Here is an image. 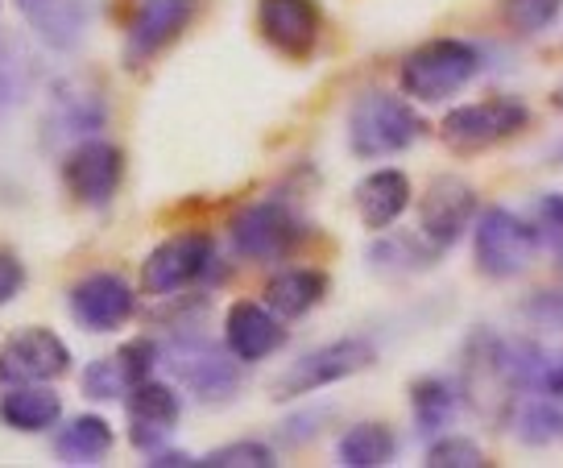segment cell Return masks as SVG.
Listing matches in <instances>:
<instances>
[{
  "label": "cell",
  "instance_id": "cell-31",
  "mask_svg": "<svg viewBox=\"0 0 563 468\" xmlns=\"http://www.w3.org/2000/svg\"><path fill=\"white\" fill-rule=\"evenodd\" d=\"M527 382L534 385V390H543L547 399L563 402V352H543L539 345L530 348Z\"/></svg>",
  "mask_w": 563,
  "mask_h": 468
},
{
  "label": "cell",
  "instance_id": "cell-24",
  "mask_svg": "<svg viewBox=\"0 0 563 468\" xmlns=\"http://www.w3.org/2000/svg\"><path fill=\"white\" fill-rule=\"evenodd\" d=\"M456 390L443 378H419L410 385V415H415V427L422 435H440L452 418H456Z\"/></svg>",
  "mask_w": 563,
  "mask_h": 468
},
{
  "label": "cell",
  "instance_id": "cell-2",
  "mask_svg": "<svg viewBox=\"0 0 563 468\" xmlns=\"http://www.w3.org/2000/svg\"><path fill=\"white\" fill-rule=\"evenodd\" d=\"M481 75V51L473 42H460V37H440V42H427L415 54L402 58V91L415 96L422 105H440L452 100L456 91L473 84Z\"/></svg>",
  "mask_w": 563,
  "mask_h": 468
},
{
  "label": "cell",
  "instance_id": "cell-3",
  "mask_svg": "<svg viewBox=\"0 0 563 468\" xmlns=\"http://www.w3.org/2000/svg\"><path fill=\"white\" fill-rule=\"evenodd\" d=\"M162 364L203 402H229L241 390V361H232V348L211 345L199 331L175 336L162 348Z\"/></svg>",
  "mask_w": 563,
  "mask_h": 468
},
{
  "label": "cell",
  "instance_id": "cell-4",
  "mask_svg": "<svg viewBox=\"0 0 563 468\" xmlns=\"http://www.w3.org/2000/svg\"><path fill=\"white\" fill-rule=\"evenodd\" d=\"M534 244L539 232L510 208H489L481 211L473 232V258L476 270L493 282H510V277L527 274L534 261Z\"/></svg>",
  "mask_w": 563,
  "mask_h": 468
},
{
  "label": "cell",
  "instance_id": "cell-5",
  "mask_svg": "<svg viewBox=\"0 0 563 468\" xmlns=\"http://www.w3.org/2000/svg\"><path fill=\"white\" fill-rule=\"evenodd\" d=\"M530 124V108L514 96H489V100H476V105L452 108L440 124V138L448 150L456 154H476V150H489L497 141L522 133Z\"/></svg>",
  "mask_w": 563,
  "mask_h": 468
},
{
  "label": "cell",
  "instance_id": "cell-13",
  "mask_svg": "<svg viewBox=\"0 0 563 468\" xmlns=\"http://www.w3.org/2000/svg\"><path fill=\"white\" fill-rule=\"evenodd\" d=\"M137 312V295L121 274H88L70 286V315L84 331H117Z\"/></svg>",
  "mask_w": 563,
  "mask_h": 468
},
{
  "label": "cell",
  "instance_id": "cell-33",
  "mask_svg": "<svg viewBox=\"0 0 563 468\" xmlns=\"http://www.w3.org/2000/svg\"><path fill=\"white\" fill-rule=\"evenodd\" d=\"M25 286V265L9 249H0V307H9Z\"/></svg>",
  "mask_w": 563,
  "mask_h": 468
},
{
  "label": "cell",
  "instance_id": "cell-30",
  "mask_svg": "<svg viewBox=\"0 0 563 468\" xmlns=\"http://www.w3.org/2000/svg\"><path fill=\"white\" fill-rule=\"evenodd\" d=\"M427 465L431 468H481L485 465V451L481 444L464 439V435H443L427 448Z\"/></svg>",
  "mask_w": 563,
  "mask_h": 468
},
{
  "label": "cell",
  "instance_id": "cell-11",
  "mask_svg": "<svg viewBox=\"0 0 563 468\" xmlns=\"http://www.w3.org/2000/svg\"><path fill=\"white\" fill-rule=\"evenodd\" d=\"M195 0H141L129 34H124V63L129 67H145L150 58H158L178 34L191 25Z\"/></svg>",
  "mask_w": 563,
  "mask_h": 468
},
{
  "label": "cell",
  "instance_id": "cell-23",
  "mask_svg": "<svg viewBox=\"0 0 563 468\" xmlns=\"http://www.w3.org/2000/svg\"><path fill=\"white\" fill-rule=\"evenodd\" d=\"M394 451H398V435L386 423H356L335 444V456L344 468H382L394 460Z\"/></svg>",
  "mask_w": 563,
  "mask_h": 468
},
{
  "label": "cell",
  "instance_id": "cell-12",
  "mask_svg": "<svg viewBox=\"0 0 563 468\" xmlns=\"http://www.w3.org/2000/svg\"><path fill=\"white\" fill-rule=\"evenodd\" d=\"M257 30L286 58H307L323 37L316 0H257Z\"/></svg>",
  "mask_w": 563,
  "mask_h": 468
},
{
  "label": "cell",
  "instance_id": "cell-20",
  "mask_svg": "<svg viewBox=\"0 0 563 468\" xmlns=\"http://www.w3.org/2000/svg\"><path fill=\"white\" fill-rule=\"evenodd\" d=\"M265 307L282 319H302L307 312H316L323 295H328V274L295 265V270H278V274L265 282Z\"/></svg>",
  "mask_w": 563,
  "mask_h": 468
},
{
  "label": "cell",
  "instance_id": "cell-32",
  "mask_svg": "<svg viewBox=\"0 0 563 468\" xmlns=\"http://www.w3.org/2000/svg\"><path fill=\"white\" fill-rule=\"evenodd\" d=\"M117 357H121L124 373L133 378V385H137L154 373V364H162V348L154 345V340H133V345H124Z\"/></svg>",
  "mask_w": 563,
  "mask_h": 468
},
{
  "label": "cell",
  "instance_id": "cell-16",
  "mask_svg": "<svg viewBox=\"0 0 563 468\" xmlns=\"http://www.w3.org/2000/svg\"><path fill=\"white\" fill-rule=\"evenodd\" d=\"M224 345L241 364H257L274 357L286 345V328L282 315H274L262 303H232L229 319H224Z\"/></svg>",
  "mask_w": 563,
  "mask_h": 468
},
{
  "label": "cell",
  "instance_id": "cell-26",
  "mask_svg": "<svg viewBox=\"0 0 563 468\" xmlns=\"http://www.w3.org/2000/svg\"><path fill=\"white\" fill-rule=\"evenodd\" d=\"M514 427H518L522 444H555V439H563V411L555 406V399L522 402L514 415Z\"/></svg>",
  "mask_w": 563,
  "mask_h": 468
},
{
  "label": "cell",
  "instance_id": "cell-19",
  "mask_svg": "<svg viewBox=\"0 0 563 468\" xmlns=\"http://www.w3.org/2000/svg\"><path fill=\"white\" fill-rule=\"evenodd\" d=\"M410 178L402 171H373L361 187H356V216L361 225L382 232L389 228L406 208H410Z\"/></svg>",
  "mask_w": 563,
  "mask_h": 468
},
{
  "label": "cell",
  "instance_id": "cell-28",
  "mask_svg": "<svg viewBox=\"0 0 563 468\" xmlns=\"http://www.w3.org/2000/svg\"><path fill=\"white\" fill-rule=\"evenodd\" d=\"M133 390V378L124 373L121 357L112 352V357H100V361H91L88 369H84V394L96 402H112L121 399V394H129Z\"/></svg>",
  "mask_w": 563,
  "mask_h": 468
},
{
  "label": "cell",
  "instance_id": "cell-7",
  "mask_svg": "<svg viewBox=\"0 0 563 468\" xmlns=\"http://www.w3.org/2000/svg\"><path fill=\"white\" fill-rule=\"evenodd\" d=\"M229 237L232 249L245 261H282L290 258V249L299 244L302 225L286 199H262V204H249L232 220Z\"/></svg>",
  "mask_w": 563,
  "mask_h": 468
},
{
  "label": "cell",
  "instance_id": "cell-14",
  "mask_svg": "<svg viewBox=\"0 0 563 468\" xmlns=\"http://www.w3.org/2000/svg\"><path fill=\"white\" fill-rule=\"evenodd\" d=\"M476 211V192L456 178V174H440L427 195H422V237L435 244V249H452L464 237V228Z\"/></svg>",
  "mask_w": 563,
  "mask_h": 468
},
{
  "label": "cell",
  "instance_id": "cell-1",
  "mask_svg": "<svg viewBox=\"0 0 563 468\" xmlns=\"http://www.w3.org/2000/svg\"><path fill=\"white\" fill-rule=\"evenodd\" d=\"M422 133L427 121L394 91H361L349 108V145L356 157H394Z\"/></svg>",
  "mask_w": 563,
  "mask_h": 468
},
{
  "label": "cell",
  "instance_id": "cell-10",
  "mask_svg": "<svg viewBox=\"0 0 563 468\" xmlns=\"http://www.w3.org/2000/svg\"><path fill=\"white\" fill-rule=\"evenodd\" d=\"M70 364V348L51 328H25L0 345V382L37 385L63 378Z\"/></svg>",
  "mask_w": 563,
  "mask_h": 468
},
{
  "label": "cell",
  "instance_id": "cell-8",
  "mask_svg": "<svg viewBox=\"0 0 563 468\" xmlns=\"http://www.w3.org/2000/svg\"><path fill=\"white\" fill-rule=\"evenodd\" d=\"M211 237L208 232H178L170 241H162L145 265H141V291L154 298H170L183 286H191L211 270Z\"/></svg>",
  "mask_w": 563,
  "mask_h": 468
},
{
  "label": "cell",
  "instance_id": "cell-35",
  "mask_svg": "<svg viewBox=\"0 0 563 468\" xmlns=\"http://www.w3.org/2000/svg\"><path fill=\"white\" fill-rule=\"evenodd\" d=\"M555 105H560V108H563V91H560V96H555Z\"/></svg>",
  "mask_w": 563,
  "mask_h": 468
},
{
  "label": "cell",
  "instance_id": "cell-25",
  "mask_svg": "<svg viewBox=\"0 0 563 468\" xmlns=\"http://www.w3.org/2000/svg\"><path fill=\"white\" fill-rule=\"evenodd\" d=\"M440 258V249L427 241V237H386L369 249V261L377 274H419V270H431Z\"/></svg>",
  "mask_w": 563,
  "mask_h": 468
},
{
  "label": "cell",
  "instance_id": "cell-27",
  "mask_svg": "<svg viewBox=\"0 0 563 468\" xmlns=\"http://www.w3.org/2000/svg\"><path fill=\"white\" fill-rule=\"evenodd\" d=\"M563 13V0H501V18L514 34H543Z\"/></svg>",
  "mask_w": 563,
  "mask_h": 468
},
{
  "label": "cell",
  "instance_id": "cell-9",
  "mask_svg": "<svg viewBox=\"0 0 563 468\" xmlns=\"http://www.w3.org/2000/svg\"><path fill=\"white\" fill-rule=\"evenodd\" d=\"M124 154L100 138H84L63 157V183L84 208H108L112 195L121 192Z\"/></svg>",
  "mask_w": 563,
  "mask_h": 468
},
{
  "label": "cell",
  "instance_id": "cell-18",
  "mask_svg": "<svg viewBox=\"0 0 563 468\" xmlns=\"http://www.w3.org/2000/svg\"><path fill=\"white\" fill-rule=\"evenodd\" d=\"M104 121H108V108L100 91L79 84H63L54 91L51 117H46L54 138H91V133L104 129Z\"/></svg>",
  "mask_w": 563,
  "mask_h": 468
},
{
  "label": "cell",
  "instance_id": "cell-6",
  "mask_svg": "<svg viewBox=\"0 0 563 468\" xmlns=\"http://www.w3.org/2000/svg\"><path fill=\"white\" fill-rule=\"evenodd\" d=\"M373 361H377V348L369 340H361V336L323 345L282 373L278 382H274V399L286 402V399H299V394H311V390H328V385L344 382V378L365 373Z\"/></svg>",
  "mask_w": 563,
  "mask_h": 468
},
{
  "label": "cell",
  "instance_id": "cell-17",
  "mask_svg": "<svg viewBox=\"0 0 563 468\" xmlns=\"http://www.w3.org/2000/svg\"><path fill=\"white\" fill-rule=\"evenodd\" d=\"M18 9L51 51H75L84 42L88 13L79 0H18Z\"/></svg>",
  "mask_w": 563,
  "mask_h": 468
},
{
  "label": "cell",
  "instance_id": "cell-15",
  "mask_svg": "<svg viewBox=\"0 0 563 468\" xmlns=\"http://www.w3.org/2000/svg\"><path fill=\"white\" fill-rule=\"evenodd\" d=\"M178 415H183V406H178V394L170 385L154 382V378L137 382L133 399H129V439H133V448L158 451L175 432Z\"/></svg>",
  "mask_w": 563,
  "mask_h": 468
},
{
  "label": "cell",
  "instance_id": "cell-21",
  "mask_svg": "<svg viewBox=\"0 0 563 468\" xmlns=\"http://www.w3.org/2000/svg\"><path fill=\"white\" fill-rule=\"evenodd\" d=\"M0 418H4V427H13L21 435H34V432H46L54 427L58 418H63V399L46 390V385H13L4 399H0Z\"/></svg>",
  "mask_w": 563,
  "mask_h": 468
},
{
  "label": "cell",
  "instance_id": "cell-29",
  "mask_svg": "<svg viewBox=\"0 0 563 468\" xmlns=\"http://www.w3.org/2000/svg\"><path fill=\"white\" fill-rule=\"evenodd\" d=\"M199 465L203 468H269V465H278V460H274V448L262 444V439H241V444H224V448L208 451Z\"/></svg>",
  "mask_w": 563,
  "mask_h": 468
},
{
  "label": "cell",
  "instance_id": "cell-22",
  "mask_svg": "<svg viewBox=\"0 0 563 468\" xmlns=\"http://www.w3.org/2000/svg\"><path fill=\"white\" fill-rule=\"evenodd\" d=\"M112 451V427L100 415L70 418L63 432L54 435V456L63 465H100Z\"/></svg>",
  "mask_w": 563,
  "mask_h": 468
},
{
  "label": "cell",
  "instance_id": "cell-34",
  "mask_svg": "<svg viewBox=\"0 0 563 468\" xmlns=\"http://www.w3.org/2000/svg\"><path fill=\"white\" fill-rule=\"evenodd\" d=\"M543 216L551 220V228H560V232H563V195H551V199H543Z\"/></svg>",
  "mask_w": 563,
  "mask_h": 468
}]
</instances>
